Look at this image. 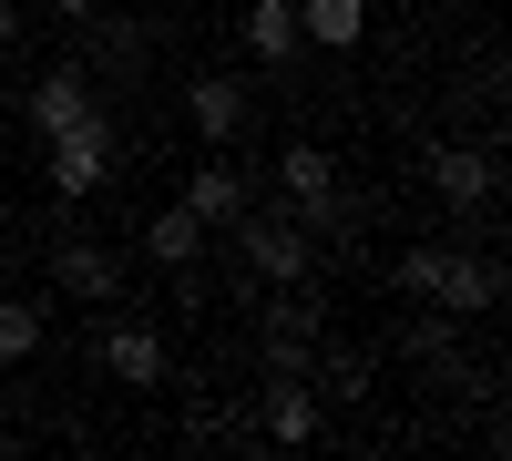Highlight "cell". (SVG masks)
<instances>
[{"label": "cell", "instance_id": "13", "mask_svg": "<svg viewBox=\"0 0 512 461\" xmlns=\"http://www.w3.org/2000/svg\"><path fill=\"white\" fill-rule=\"evenodd\" d=\"M144 257L154 267H205V216H195L185 195L164 205V216H144Z\"/></svg>", "mask_w": 512, "mask_h": 461}, {"label": "cell", "instance_id": "5", "mask_svg": "<svg viewBox=\"0 0 512 461\" xmlns=\"http://www.w3.org/2000/svg\"><path fill=\"white\" fill-rule=\"evenodd\" d=\"M328 339V308H318V287H277L267 308H256V359L267 369H308Z\"/></svg>", "mask_w": 512, "mask_h": 461}, {"label": "cell", "instance_id": "1", "mask_svg": "<svg viewBox=\"0 0 512 461\" xmlns=\"http://www.w3.org/2000/svg\"><path fill=\"white\" fill-rule=\"evenodd\" d=\"M390 287L400 298H420V308H451V318H482V308H502V267L492 257H472V246H410V257L390 267Z\"/></svg>", "mask_w": 512, "mask_h": 461}, {"label": "cell", "instance_id": "23", "mask_svg": "<svg viewBox=\"0 0 512 461\" xmlns=\"http://www.w3.org/2000/svg\"><path fill=\"white\" fill-rule=\"evenodd\" d=\"M134 11H164V0H134Z\"/></svg>", "mask_w": 512, "mask_h": 461}, {"label": "cell", "instance_id": "11", "mask_svg": "<svg viewBox=\"0 0 512 461\" xmlns=\"http://www.w3.org/2000/svg\"><path fill=\"white\" fill-rule=\"evenodd\" d=\"M21 113H31V134L52 144L62 123H82V113H93V72H82V62H52V72H41L31 93H21Z\"/></svg>", "mask_w": 512, "mask_h": 461}, {"label": "cell", "instance_id": "18", "mask_svg": "<svg viewBox=\"0 0 512 461\" xmlns=\"http://www.w3.org/2000/svg\"><path fill=\"white\" fill-rule=\"evenodd\" d=\"M308 380H318V400H349V410H369V359H359V349H328V339H318Z\"/></svg>", "mask_w": 512, "mask_h": 461}, {"label": "cell", "instance_id": "6", "mask_svg": "<svg viewBox=\"0 0 512 461\" xmlns=\"http://www.w3.org/2000/svg\"><path fill=\"white\" fill-rule=\"evenodd\" d=\"M256 431H267L277 451H308L328 431V400H318L308 369H267V390H256Z\"/></svg>", "mask_w": 512, "mask_h": 461}, {"label": "cell", "instance_id": "17", "mask_svg": "<svg viewBox=\"0 0 512 461\" xmlns=\"http://www.w3.org/2000/svg\"><path fill=\"white\" fill-rule=\"evenodd\" d=\"M41 339H52V308H41V298H0V369L41 359Z\"/></svg>", "mask_w": 512, "mask_h": 461}, {"label": "cell", "instance_id": "19", "mask_svg": "<svg viewBox=\"0 0 512 461\" xmlns=\"http://www.w3.org/2000/svg\"><path fill=\"white\" fill-rule=\"evenodd\" d=\"M410 359H420V369H441V380H472V369H461L451 318H410Z\"/></svg>", "mask_w": 512, "mask_h": 461}, {"label": "cell", "instance_id": "12", "mask_svg": "<svg viewBox=\"0 0 512 461\" xmlns=\"http://www.w3.org/2000/svg\"><path fill=\"white\" fill-rule=\"evenodd\" d=\"M185 123H195L205 144H236V134H246V82H236V72H195V82H185Z\"/></svg>", "mask_w": 512, "mask_h": 461}, {"label": "cell", "instance_id": "21", "mask_svg": "<svg viewBox=\"0 0 512 461\" xmlns=\"http://www.w3.org/2000/svg\"><path fill=\"white\" fill-rule=\"evenodd\" d=\"M11 41H21V0H0V52H11Z\"/></svg>", "mask_w": 512, "mask_h": 461}, {"label": "cell", "instance_id": "4", "mask_svg": "<svg viewBox=\"0 0 512 461\" xmlns=\"http://www.w3.org/2000/svg\"><path fill=\"white\" fill-rule=\"evenodd\" d=\"M113 164H123V123H113L103 103L41 144V175H52V195H72V205H82V195H103V185H113Z\"/></svg>", "mask_w": 512, "mask_h": 461}, {"label": "cell", "instance_id": "2", "mask_svg": "<svg viewBox=\"0 0 512 461\" xmlns=\"http://www.w3.org/2000/svg\"><path fill=\"white\" fill-rule=\"evenodd\" d=\"M226 236H236V257H246L256 287H308V277H318V236L297 226L287 205H256V195H246L236 216H226Z\"/></svg>", "mask_w": 512, "mask_h": 461}, {"label": "cell", "instance_id": "10", "mask_svg": "<svg viewBox=\"0 0 512 461\" xmlns=\"http://www.w3.org/2000/svg\"><path fill=\"white\" fill-rule=\"evenodd\" d=\"M93 359L113 369L123 390H154V380H164V328H154V318H103V339H93Z\"/></svg>", "mask_w": 512, "mask_h": 461}, {"label": "cell", "instance_id": "14", "mask_svg": "<svg viewBox=\"0 0 512 461\" xmlns=\"http://www.w3.org/2000/svg\"><path fill=\"white\" fill-rule=\"evenodd\" d=\"M369 31V0H297V41L308 52H359Z\"/></svg>", "mask_w": 512, "mask_h": 461}, {"label": "cell", "instance_id": "16", "mask_svg": "<svg viewBox=\"0 0 512 461\" xmlns=\"http://www.w3.org/2000/svg\"><path fill=\"white\" fill-rule=\"evenodd\" d=\"M185 205H195V216H205V226H226V216H236V205H246V175H236V164H226V154H205V164H195V175H185Z\"/></svg>", "mask_w": 512, "mask_h": 461}, {"label": "cell", "instance_id": "20", "mask_svg": "<svg viewBox=\"0 0 512 461\" xmlns=\"http://www.w3.org/2000/svg\"><path fill=\"white\" fill-rule=\"evenodd\" d=\"M93 11H103V0H52V21H72V31L93 21Z\"/></svg>", "mask_w": 512, "mask_h": 461}, {"label": "cell", "instance_id": "9", "mask_svg": "<svg viewBox=\"0 0 512 461\" xmlns=\"http://www.w3.org/2000/svg\"><path fill=\"white\" fill-rule=\"evenodd\" d=\"M144 52H154V31H144L134 0H123V11L103 0V11L82 21V72H123V82H134V72H144Z\"/></svg>", "mask_w": 512, "mask_h": 461}, {"label": "cell", "instance_id": "22", "mask_svg": "<svg viewBox=\"0 0 512 461\" xmlns=\"http://www.w3.org/2000/svg\"><path fill=\"white\" fill-rule=\"evenodd\" d=\"M11 400H21V390H11V369H0V421H11Z\"/></svg>", "mask_w": 512, "mask_h": 461}, {"label": "cell", "instance_id": "15", "mask_svg": "<svg viewBox=\"0 0 512 461\" xmlns=\"http://www.w3.org/2000/svg\"><path fill=\"white\" fill-rule=\"evenodd\" d=\"M246 52L267 62V72H287L308 41H297V0H246Z\"/></svg>", "mask_w": 512, "mask_h": 461}, {"label": "cell", "instance_id": "3", "mask_svg": "<svg viewBox=\"0 0 512 461\" xmlns=\"http://www.w3.org/2000/svg\"><path fill=\"white\" fill-rule=\"evenodd\" d=\"M277 205H287V216L308 226L318 246L349 236V216H359L349 185H338V154H328V144H277Z\"/></svg>", "mask_w": 512, "mask_h": 461}, {"label": "cell", "instance_id": "8", "mask_svg": "<svg viewBox=\"0 0 512 461\" xmlns=\"http://www.w3.org/2000/svg\"><path fill=\"white\" fill-rule=\"evenodd\" d=\"M52 287L82 298V308H123V257H113L103 236H62L52 246Z\"/></svg>", "mask_w": 512, "mask_h": 461}, {"label": "cell", "instance_id": "7", "mask_svg": "<svg viewBox=\"0 0 512 461\" xmlns=\"http://www.w3.org/2000/svg\"><path fill=\"white\" fill-rule=\"evenodd\" d=\"M431 195L451 205V216H492V195H502L492 144H431Z\"/></svg>", "mask_w": 512, "mask_h": 461}]
</instances>
